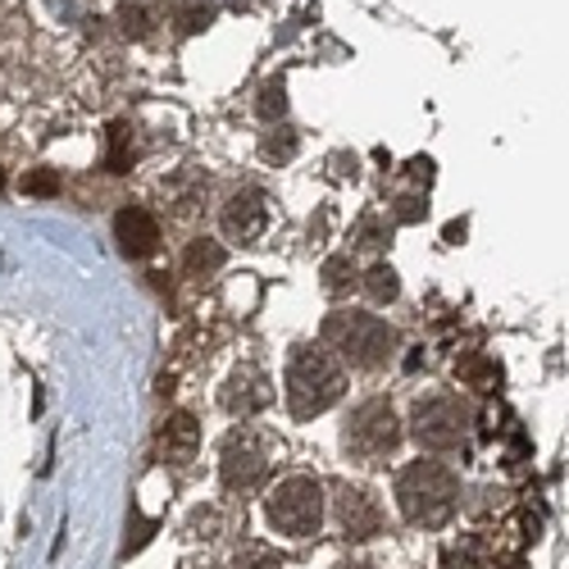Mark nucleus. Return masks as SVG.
<instances>
[{
	"label": "nucleus",
	"instance_id": "nucleus-10",
	"mask_svg": "<svg viewBox=\"0 0 569 569\" xmlns=\"http://www.w3.org/2000/svg\"><path fill=\"white\" fill-rule=\"evenodd\" d=\"M219 223H223V232L232 237V242L247 247V242H256V237L269 228V206H264V197L256 192V187H242V192H232L223 201Z\"/></svg>",
	"mask_w": 569,
	"mask_h": 569
},
{
	"label": "nucleus",
	"instance_id": "nucleus-21",
	"mask_svg": "<svg viewBox=\"0 0 569 569\" xmlns=\"http://www.w3.org/2000/svg\"><path fill=\"white\" fill-rule=\"evenodd\" d=\"M23 192H28V197H60V178H56L51 169H32V173L23 178Z\"/></svg>",
	"mask_w": 569,
	"mask_h": 569
},
{
	"label": "nucleus",
	"instance_id": "nucleus-6",
	"mask_svg": "<svg viewBox=\"0 0 569 569\" xmlns=\"http://www.w3.org/2000/svg\"><path fill=\"white\" fill-rule=\"evenodd\" d=\"M473 423V410L456 392H433L419 397L410 410V433L423 451H456Z\"/></svg>",
	"mask_w": 569,
	"mask_h": 569
},
{
	"label": "nucleus",
	"instance_id": "nucleus-19",
	"mask_svg": "<svg viewBox=\"0 0 569 569\" xmlns=\"http://www.w3.org/2000/svg\"><path fill=\"white\" fill-rule=\"evenodd\" d=\"M232 569H282V560H278V551H269L264 542H247L242 551H237Z\"/></svg>",
	"mask_w": 569,
	"mask_h": 569
},
{
	"label": "nucleus",
	"instance_id": "nucleus-3",
	"mask_svg": "<svg viewBox=\"0 0 569 569\" xmlns=\"http://www.w3.org/2000/svg\"><path fill=\"white\" fill-rule=\"evenodd\" d=\"M323 342L356 369H383L397 351V328L365 310H333L323 319Z\"/></svg>",
	"mask_w": 569,
	"mask_h": 569
},
{
	"label": "nucleus",
	"instance_id": "nucleus-15",
	"mask_svg": "<svg viewBox=\"0 0 569 569\" xmlns=\"http://www.w3.org/2000/svg\"><path fill=\"white\" fill-rule=\"evenodd\" d=\"M219 264H223V247L210 242V237H197V242L187 247V256H182V269L192 273V278H206V273H214Z\"/></svg>",
	"mask_w": 569,
	"mask_h": 569
},
{
	"label": "nucleus",
	"instance_id": "nucleus-5",
	"mask_svg": "<svg viewBox=\"0 0 569 569\" xmlns=\"http://www.w3.org/2000/svg\"><path fill=\"white\" fill-rule=\"evenodd\" d=\"M401 447V419L383 397L360 401L342 423V451L360 465H378Z\"/></svg>",
	"mask_w": 569,
	"mask_h": 569
},
{
	"label": "nucleus",
	"instance_id": "nucleus-1",
	"mask_svg": "<svg viewBox=\"0 0 569 569\" xmlns=\"http://www.w3.org/2000/svg\"><path fill=\"white\" fill-rule=\"evenodd\" d=\"M397 506L415 529H442L460 510V479L442 460H415L397 473Z\"/></svg>",
	"mask_w": 569,
	"mask_h": 569
},
{
	"label": "nucleus",
	"instance_id": "nucleus-17",
	"mask_svg": "<svg viewBox=\"0 0 569 569\" xmlns=\"http://www.w3.org/2000/svg\"><path fill=\"white\" fill-rule=\"evenodd\" d=\"M392 237V223L388 219H378V214H365L356 223V237H351V247H365V251H378Z\"/></svg>",
	"mask_w": 569,
	"mask_h": 569
},
{
	"label": "nucleus",
	"instance_id": "nucleus-9",
	"mask_svg": "<svg viewBox=\"0 0 569 569\" xmlns=\"http://www.w3.org/2000/svg\"><path fill=\"white\" fill-rule=\"evenodd\" d=\"M333 515H338V529L356 542H365V538H373L378 529H383V506H378V497L360 483H338Z\"/></svg>",
	"mask_w": 569,
	"mask_h": 569
},
{
	"label": "nucleus",
	"instance_id": "nucleus-26",
	"mask_svg": "<svg viewBox=\"0 0 569 569\" xmlns=\"http://www.w3.org/2000/svg\"><path fill=\"white\" fill-rule=\"evenodd\" d=\"M0 192H6V169H0Z\"/></svg>",
	"mask_w": 569,
	"mask_h": 569
},
{
	"label": "nucleus",
	"instance_id": "nucleus-24",
	"mask_svg": "<svg viewBox=\"0 0 569 569\" xmlns=\"http://www.w3.org/2000/svg\"><path fill=\"white\" fill-rule=\"evenodd\" d=\"M392 214H397V219H401V223H415V219H423V214H429V206H423V201H419V197H401V201H397V210H392Z\"/></svg>",
	"mask_w": 569,
	"mask_h": 569
},
{
	"label": "nucleus",
	"instance_id": "nucleus-4",
	"mask_svg": "<svg viewBox=\"0 0 569 569\" xmlns=\"http://www.w3.org/2000/svg\"><path fill=\"white\" fill-rule=\"evenodd\" d=\"M264 519L282 538H310L323 525V483L315 473H288L264 497Z\"/></svg>",
	"mask_w": 569,
	"mask_h": 569
},
{
	"label": "nucleus",
	"instance_id": "nucleus-22",
	"mask_svg": "<svg viewBox=\"0 0 569 569\" xmlns=\"http://www.w3.org/2000/svg\"><path fill=\"white\" fill-rule=\"evenodd\" d=\"M110 173H123L128 169V128H114L110 132Z\"/></svg>",
	"mask_w": 569,
	"mask_h": 569
},
{
	"label": "nucleus",
	"instance_id": "nucleus-14",
	"mask_svg": "<svg viewBox=\"0 0 569 569\" xmlns=\"http://www.w3.org/2000/svg\"><path fill=\"white\" fill-rule=\"evenodd\" d=\"M483 560H488V542H483V538H473V533H465L460 542L447 547L442 569H483Z\"/></svg>",
	"mask_w": 569,
	"mask_h": 569
},
{
	"label": "nucleus",
	"instance_id": "nucleus-13",
	"mask_svg": "<svg viewBox=\"0 0 569 569\" xmlns=\"http://www.w3.org/2000/svg\"><path fill=\"white\" fill-rule=\"evenodd\" d=\"M319 278H323V292H351L356 282H360V273H356V260H351V251H342V256H328L323 260V269H319Z\"/></svg>",
	"mask_w": 569,
	"mask_h": 569
},
{
	"label": "nucleus",
	"instance_id": "nucleus-2",
	"mask_svg": "<svg viewBox=\"0 0 569 569\" xmlns=\"http://www.w3.org/2000/svg\"><path fill=\"white\" fill-rule=\"evenodd\" d=\"M288 410L297 419H315L323 415L328 406H338L342 392H347V373H342V360L323 347H297L292 360H288Z\"/></svg>",
	"mask_w": 569,
	"mask_h": 569
},
{
	"label": "nucleus",
	"instance_id": "nucleus-8",
	"mask_svg": "<svg viewBox=\"0 0 569 569\" xmlns=\"http://www.w3.org/2000/svg\"><path fill=\"white\" fill-rule=\"evenodd\" d=\"M269 401H273V383H269V373H264L260 365H237V369L223 378V388H219V406H223L232 419H251V415H260Z\"/></svg>",
	"mask_w": 569,
	"mask_h": 569
},
{
	"label": "nucleus",
	"instance_id": "nucleus-11",
	"mask_svg": "<svg viewBox=\"0 0 569 569\" xmlns=\"http://www.w3.org/2000/svg\"><path fill=\"white\" fill-rule=\"evenodd\" d=\"M114 242H119V251L132 256V260L151 256V251L160 247V223H156V214L141 210V206H123V210L114 214Z\"/></svg>",
	"mask_w": 569,
	"mask_h": 569
},
{
	"label": "nucleus",
	"instance_id": "nucleus-16",
	"mask_svg": "<svg viewBox=\"0 0 569 569\" xmlns=\"http://www.w3.org/2000/svg\"><path fill=\"white\" fill-rule=\"evenodd\" d=\"M360 282H365V292H369L378 306H383V301H397V292H401V282H397V269H392V264H373Z\"/></svg>",
	"mask_w": 569,
	"mask_h": 569
},
{
	"label": "nucleus",
	"instance_id": "nucleus-25",
	"mask_svg": "<svg viewBox=\"0 0 569 569\" xmlns=\"http://www.w3.org/2000/svg\"><path fill=\"white\" fill-rule=\"evenodd\" d=\"M338 569H373V565H365V560H342Z\"/></svg>",
	"mask_w": 569,
	"mask_h": 569
},
{
	"label": "nucleus",
	"instance_id": "nucleus-12",
	"mask_svg": "<svg viewBox=\"0 0 569 569\" xmlns=\"http://www.w3.org/2000/svg\"><path fill=\"white\" fill-rule=\"evenodd\" d=\"M197 442H201V429H197V419L187 415V410H178V415L164 419L160 447H164V456H169L173 465H187V460H192V456H197Z\"/></svg>",
	"mask_w": 569,
	"mask_h": 569
},
{
	"label": "nucleus",
	"instance_id": "nucleus-7",
	"mask_svg": "<svg viewBox=\"0 0 569 569\" xmlns=\"http://www.w3.org/2000/svg\"><path fill=\"white\" fill-rule=\"evenodd\" d=\"M269 473V451L251 429L228 433L223 451H219V479L228 492H256Z\"/></svg>",
	"mask_w": 569,
	"mask_h": 569
},
{
	"label": "nucleus",
	"instance_id": "nucleus-23",
	"mask_svg": "<svg viewBox=\"0 0 569 569\" xmlns=\"http://www.w3.org/2000/svg\"><path fill=\"white\" fill-rule=\"evenodd\" d=\"M282 110H288L282 82H269V87H264V101H260V114H264V119H282Z\"/></svg>",
	"mask_w": 569,
	"mask_h": 569
},
{
	"label": "nucleus",
	"instance_id": "nucleus-20",
	"mask_svg": "<svg viewBox=\"0 0 569 569\" xmlns=\"http://www.w3.org/2000/svg\"><path fill=\"white\" fill-rule=\"evenodd\" d=\"M456 373L465 378V383H473V388H492V383H497V365L483 360V356H473V360L456 365Z\"/></svg>",
	"mask_w": 569,
	"mask_h": 569
},
{
	"label": "nucleus",
	"instance_id": "nucleus-18",
	"mask_svg": "<svg viewBox=\"0 0 569 569\" xmlns=\"http://www.w3.org/2000/svg\"><path fill=\"white\" fill-rule=\"evenodd\" d=\"M260 156L264 160H292L297 156V132L292 128H273V132H264V141H260Z\"/></svg>",
	"mask_w": 569,
	"mask_h": 569
}]
</instances>
